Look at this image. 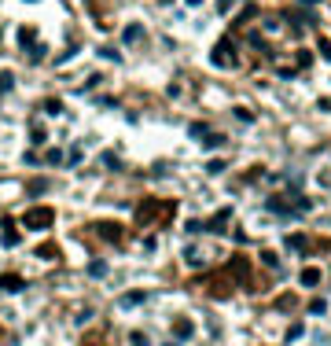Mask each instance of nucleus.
Wrapping results in <instances>:
<instances>
[{
  "label": "nucleus",
  "instance_id": "nucleus-1",
  "mask_svg": "<svg viewBox=\"0 0 331 346\" xmlns=\"http://www.w3.org/2000/svg\"><path fill=\"white\" fill-rule=\"evenodd\" d=\"M52 221H55V210H52V206H30V210L22 214V225H26V229H33V232L52 229Z\"/></svg>",
  "mask_w": 331,
  "mask_h": 346
},
{
  "label": "nucleus",
  "instance_id": "nucleus-2",
  "mask_svg": "<svg viewBox=\"0 0 331 346\" xmlns=\"http://www.w3.org/2000/svg\"><path fill=\"white\" fill-rule=\"evenodd\" d=\"M173 210H177V203H162V206H158L155 199H147V203H140V206H136V221H140V225H155V214L169 217Z\"/></svg>",
  "mask_w": 331,
  "mask_h": 346
},
{
  "label": "nucleus",
  "instance_id": "nucleus-3",
  "mask_svg": "<svg viewBox=\"0 0 331 346\" xmlns=\"http://www.w3.org/2000/svg\"><path fill=\"white\" fill-rule=\"evenodd\" d=\"M92 229H96L99 239H107V243H122V236H125V229H122V225H114V221H96Z\"/></svg>",
  "mask_w": 331,
  "mask_h": 346
},
{
  "label": "nucleus",
  "instance_id": "nucleus-4",
  "mask_svg": "<svg viewBox=\"0 0 331 346\" xmlns=\"http://www.w3.org/2000/svg\"><path fill=\"white\" fill-rule=\"evenodd\" d=\"M210 63L214 66H236V52H232V41H221L214 52H210Z\"/></svg>",
  "mask_w": 331,
  "mask_h": 346
},
{
  "label": "nucleus",
  "instance_id": "nucleus-5",
  "mask_svg": "<svg viewBox=\"0 0 331 346\" xmlns=\"http://www.w3.org/2000/svg\"><path fill=\"white\" fill-rule=\"evenodd\" d=\"M22 288H26V280L18 272H4V276H0V291H4V295H18Z\"/></svg>",
  "mask_w": 331,
  "mask_h": 346
},
{
  "label": "nucleus",
  "instance_id": "nucleus-6",
  "mask_svg": "<svg viewBox=\"0 0 331 346\" xmlns=\"http://www.w3.org/2000/svg\"><path fill=\"white\" fill-rule=\"evenodd\" d=\"M144 302H147V291H125V295H118V309H136Z\"/></svg>",
  "mask_w": 331,
  "mask_h": 346
},
{
  "label": "nucleus",
  "instance_id": "nucleus-7",
  "mask_svg": "<svg viewBox=\"0 0 331 346\" xmlns=\"http://www.w3.org/2000/svg\"><path fill=\"white\" fill-rule=\"evenodd\" d=\"M173 335H177V343H188V339L195 335V324H191V317H177V321H173Z\"/></svg>",
  "mask_w": 331,
  "mask_h": 346
},
{
  "label": "nucleus",
  "instance_id": "nucleus-8",
  "mask_svg": "<svg viewBox=\"0 0 331 346\" xmlns=\"http://www.w3.org/2000/svg\"><path fill=\"white\" fill-rule=\"evenodd\" d=\"M228 269L236 272V276H239L243 284H250V265H247V258H243V254H236V258H232V262H228Z\"/></svg>",
  "mask_w": 331,
  "mask_h": 346
},
{
  "label": "nucleus",
  "instance_id": "nucleus-9",
  "mask_svg": "<svg viewBox=\"0 0 331 346\" xmlns=\"http://www.w3.org/2000/svg\"><path fill=\"white\" fill-rule=\"evenodd\" d=\"M122 41H125V44H140V41H144V26H140V22H129V26L122 30Z\"/></svg>",
  "mask_w": 331,
  "mask_h": 346
},
{
  "label": "nucleus",
  "instance_id": "nucleus-10",
  "mask_svg": "<svg viewBox=\"0 0 331 346\" xmlns=\"http://www.w3.org/2000/svg\"><path fill=\"white\" fill-rule=\"evenodd\" d=\"M0 225H4V247H18V239H22V236H18L15 221H11V217H4Z\"/></svg>",
  "mask_w": 331,
  "mask_h": 346
},
{
  "label": "nucleus",
  "instance_id": "nucleus-11",
  "mask_svg": "<svg viewBox=\"0 0 331 346\" xmlns=\"http://www.w3.org/2000/svg\"><path fill=\"white\" fill-rule=\"evenodd\" d=\"M265 206H269L273 214H294V206H291L287 199H280V195H269V199H265Z\"/></svg>",
  "mask_w": 331,
  "mask_h": 346
},
{
  "label": "nucleus",
  "instance_id": "nucleus-12",
  "mask_svg": "<svg viewBox=\"0 0 331 346\" xmlns=\"http://www.w3.org/2000/svg\"><path fill=\"white\" fill-rule=\"evenodd\" d=\"M298 280L306 284V288H316V284H320V269H316V265H306V269H302V276H298Z\"/></svg>",
  "mask_w": 331,
  "mask_h": 346
},
{
  "label": "nucleus",
  "instance_id": "nucleus-13",
  "mask_svg": "<svg viewBox=\"0 0 331 346\" xmlns=\"http://www.w3.org/2000/svg\"><path fill=\"white\" fill-rule=\"evenodd\" d=\"M283 243H287V250H306V247H309V239L302 236V232H291V236L283 239Z\"/></svg>",
  "mask_w": 331,
  "mask_h": 346
},
{
  "label": "nucleus",
  "instance_id": "nucleus-14",
  "mask_svg": "<svg viewBox=\"0 0 331 346\" xmlns=\"http://www.w3.org/2000/svg\"><path fill=\"white\" fill-rule=\"evenodd\" d=\"M184 262H188V265H191V269H199V265H206V258L199 254V250H195V247H188V250H184Z\"/></svg>",
  "mask_w": 331,
  "mask_h": 346
},
{
  "label": "nucleus",
  "instance_id": "nucleus-15",
  "mask_svg": "<svg viewBox=\"0 0 331 346\" xmlns=\"http://www.w3.org/2000/svg\"><path fill=\"white\" fill-rule=\"evenodd\" d=\"M37 258L52 262V258H59V247H55V243H41V247H37Z\"/></svg>",
  "mask_w": 331,
  "mask_h": 346
},
{
  "label": "nucleus",
  "instance_id": "nucleus-16",
  "mask_svg": "<svg viewBox=\"0 0 331 346\" xmlns=\"http://www.w3.org/2000/svg\"><path fill=\"white\" fill-rule=\"evenodd\" d=\"M99 166H103V170H118L122 162H118V155H114V151H103V155H99Z\"/></svg>",
  "mask_w": 331,
  "mask_h": 346
},
{
  "label": "nucleus",
  "instance_id": "nucleus-17",
  "mask_svg": "<svg viewBox=\"0 0 331 346\" xmlns=\"http://www.w3.org/2000/svg\"><path fill=\"white\" fill-rule=\"evenodd\" d=\"M224 166H228L224 158H210V162H206V173H210V177H217V173H224Z\"/></svg>",
  "mask_w": 331,
  "mask_h": 346
},
{
  "label": "nucleus",
  "instance_id": "nucleus-18",
  "mask_svg": "<svg viewBox=\"0 0 331 346\" xmlns=\"http://www.w3.org/2000/svg\"><path fill=\"white\" fill-rule=\"evenodd\" d=\"M30 52V63H41L44 56H48V48H44V44H33V48H26Z\"/></svg>",
  "mask_w": 331,
  "mask_h": 346
},
{
  "label": "nucleus",
  "instance_id": "nucleus-19",
  "mask_svg": "<svg viewBox=\"0 0 331 346\" xmlns=\"http://www.w3.org/2000/svg\"><path fill=\"white\" fill-rule=\"evenodd\" d=\"M89 276H107V262H89Z\"/></svg>",
  "mask_w": 331,
  "mask_h": 346
},
{
  "label": "nucleus",
  "instance_id": "nucleus-20",
  "mask_svg": "<svg viewBox=\"0 0 331 346\" xmlns=\"http://www.w3.org/2000/svg\"><path fill=\"white\" fill-rule=\"evenodd\" d=\"M224 221H228V210H221V214L210 221V232H224Z\"/></svg>",
  "mask_w": 331,
  "mask_h": 346
},
{
  "label": "nucleus",
  "instance_id": "nucleus-21",
  "mask_svg": "<svg viewBox=\"0 0 331 346\" xmlns=\"http://www.w3.org/2000/svg\"><path fill=\"white\" fill-rule=\"evenodd\" d=\"M41 107H44V115H63V103L59 99H44Z\"/></svg>",
  "mask_w": 331,
  "mask_h": 346
},
{
  "label": "nucleus",
  "instance_id": "nucleus-22",
  "mask_svg": "<svg viewBox=\"0 0 331 346\" xmlns=\"http://www.w3.org/2000/svg\"><path fill=\"white\" fill-rule=\"evenodd\" d=\"M202 144H206V148H221L224 136H221V133H206V136H202Z\"/></svg>",
  "mask_w": 331,
  "mask_h": 346
},
{
  "label": "nucleus",
  "instance_id": "nucleus-23",
  "mask_svg": "<svg viewBox=\"0 0 331 346\" xmlns=\"http://www.w3.org/2000/svg\"><path fill=\"white\" fill-rule=\"evenodd\" d=\"M30 192H33V195H41V192H48V181H44V177H37V181H30Z\"/></svg>",
  "mask_w": 331,
  "mask_h": 346
},
{
  "label": "nucleus",
  "instance_id": "nucleus-24",
  "mask_svg": "<svg viewBox=\"0 0 331 346\" xmlns=\"http://www.w3.org/2000/svg\"><path fill=\"white\" fill-rule=\"evenodd\" d=\"M30 140H33V144H44V140H48V133H44L41 125H33V133H30Z\"/></svg>",
  "mask_w": 331,
  "mask_h": 346
},
{
  "label": "nucleus",
  "instance_id": "nucleus-25",
  "mask_svg": "<svg viewBox=\"0 0 331 346\" xmlns=\"http://www.w3.org/2000/svg\"><path fill=\"white\" fill-rule=\"evenodd\" d=\"M309 313H328V302H324V298H313V302H309Z\"/></svg>",
  "mask_w": 331,
  "mask_h": 346
},
{
  "label": "nucleus",
  "instance_id": "nucleus-26",
  "mask_svg": "<svg viewBox=\"0 0 331 346\" xmlns=\"http://www.w3.org/2000/svg\"><path fill=\"white\" fill-rule=\"evenodd\" d=\"M188 133L195 136V140H202V136H206V125H202V122H195V125H188Z\"/></svg>",
  "mask_w": 331,
  "mask_h": 346
},
{
  "label": "nucleus",
  "instance_id": "nucleus-27",
  "mask_svg": "<svg viewBox=\"0 0 331 346\" xmlns=\"http://www.w3.org/2000/svg\"><path fill=\"white\" fill-rule=\"evenodd\" d=\"M261 262H265V265H269V269H280V258H276V254H273V250H265V254H261Z\"/></svg>",
  "mask_w": 331,
  "mask_h": 346
},
{
  "label": "nucleus",
  "instance_id": "nucleus-28",
  "mask_svg": "<svg viewBox=\"0 0 331 346\" xmlns=\"http://www.w3.org/2000/svg\"><path fill=\"white\" fill-rule=\"evenodd\" d=\"M63 158H66V155H63V151H59V148H52V151H48V155H44V162H52V166H55V162H63Z\"/></svg>",
  "mask_w": 331,
  "mask_h": 346
},
{
  "label": "nucleus",
  "instance_id": "nucleus-29",
  "mask_svg": "<svg viewBox=\"0 0 331 346\" xmlns=\"http://www.w3.org/2000/svg\"><path fill=\"white\" fill-rule=\"evenodd\" d=\"M302 331H306L302 324H291V331H287V343H294V339H302Z\"/></svg>",
  "mask_w": 331,
  "mask_h": 346
},
{
  "label": "nucleus",
  "instance_id": "nucleus-30",
  "mask_svg": "<svg viewBox=\"0 0 331 346\" xmlns=\"http://www.w3.org/2000/svg\"><path fill=\"white\" fill-rule=\"evenodd\" d=\"M11 85H15V77H11V74H0V92H8Z\"/></svg>",
  "mask_w": 331,
  "mask_h": 346
},
{
  "label": "nucleus",
  "instance_id": "nucleus-31",
  "mask_svg": "<svg viewBox=\"0 0 331 346\" xmlns=\"http://www.w3.org/2000/svg\"><path fill=\"white\" fill-rule=\"evenodd\" d=\"M66 162H70V166H77V162H81V148H70V155H66Z\"/></svg>",
  "mask_w": 331,
  "mask_h": 346
},
{
  "label": "nucleus",
  "instance_id": "nucleus-32",
  "mask_svg": "<svg viewBox=\"0 0 331 346\" xmlns=\"http://www.w3.org/2000/svg\"><path fill=\"white\" fill-rule=\"evenodd\" d=\"M129 346H147V339H144L140 331H132V335H129Z\"/></svg>",
  "mask_w": 331,
  "mask_h": 346
},
{
  "label": "nucleus",
  "instance_id": "nucleus-33",
  "mask_svg": "<svg viewBox=\"0 0 331 346\" xmlns=\"http://www.w3.org/2000/svg\"><path fill=\"white\" fill-rule=\"evenodd\" d=\"M320 56H324V59L331 63V44H328V41H320Z\"/></svg>",
  "mask_w": 331,
  "mask_h": 346
},
{
  "label": "nucleus",
  "instance_id": "nucleus-34",
  "mask_svg": "<svg viewBox=\"0 0 331 346\" xmlns=\"http://www.w3.org/2000/svg\"><path fill=\"white\" fill-rule=\"evenodd\" d=\"M232 8V0H217V11H228Z\"/></svg>",
  "mask_w": 331,
  "mask_h": 346
},
{
  "label": "nucleus",
  "instance_id": "nucleus-35",
  "mask_svg": "<svg viewBox=\"0 0 331 346\" xmlns=\"http://www.w3.org/2000/svg\"><path fill=\"white\" fill-rule=\"evenodd\" d=\"M320 184H328V188H331V173H320Z\"/></svg>",
  "mask_w": 331,
  "mask_h": 346
},
{
  "label": "nucleus",
  "instance_id": "nucleus-36",
  "mask_svg": "<svg viewBox=\"0 0 331 346\" xmlns=\"http://www.w3.org/2000/svg\"><path fill=\"white\" fill-rule=\"evenodd\" d=\"M302 4H316V0H302Z\"/></svg>",
  "mask_w": 331,
  "mask_h": 346
}]
</instances>
